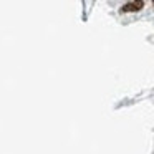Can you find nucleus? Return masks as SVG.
I'll return each instance as SVG.
<instances>
[{"instance_id":"obj_1","label":"nucleus","mask_w":154,"mask_h":154,"mask_svg":"<svg viewBox=\"0 0 154 154\" xmlns=\"http://www.w3.org/2000/svg\"><path fill=\"white\" fill-rule=\"evenodd\" d=\"M143 7H144V2L137 0V2H129V4L123 5L121 10H123V12H137V10H141Z\"/></svg>"}]
</instances>
